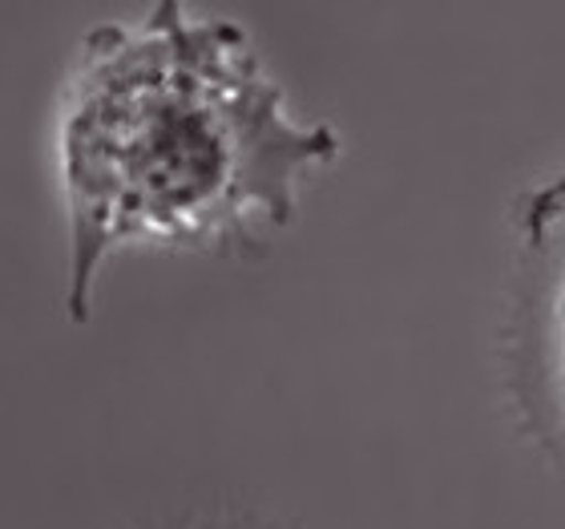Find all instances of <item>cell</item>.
Returning a JSON list of instances; mask_svg holds the SVG:
<instances>
[{
	"label": "cell",
	"instance_id": "obj_3",
	"mask_svg": "<svg viewBox=\"0 0 565 529\" xmlns=\"http://www.w3.org/2000/svg\"><path fill=\"white\" fill-rule=\"evenodd\" d=\"M178 529H295L287 521L259 518V514H231V518H206V521H190V526Z\"/></svg>",
	"mask_w": 565,
	"mask_h": 529
},
{
	"label": "cell",
	"instance_id": "obj_2",
	"mask_svg": "<svg viewBox=\"0 0 565 529\" xmlns=\"http://www.w3.org/2000/svg\"><path fill=\"white\" fill-rule=\"evenodd\" d=\"M501 384L521 441L565 473V170L513 207Z\"/></svg>",
	"mask_w": 565,
	"mask_h": 529
},
{
	"label": "cell",
	"instance_id": "obj_1",
	"mask_svg": "<svg viewBox=\"0 0 565 529\" xmlns=\"http://www.w3.org/2000/svg\"><path fill=\"white\" fill-rule=\"evenodd\" d=\"M340 154L328 121L287 109L243 24L178 0L97 24L57 109L65 316L89 324L97 271L126 247L263 260L303 182Z\"/></svg>",
	"mask_w": 565,
	"mask_h": 529
}]
</instances>
